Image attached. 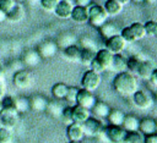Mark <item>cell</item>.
Wrapping results in <instances>:
<instances>
[{
	"instance_id": "obj_1",
	"label": "cell",
	"mask_w": 157,
	"mask_h": 143,
	"mask_svg": "<svg viewBox=\"0 0 157 143\" xmlns=\"http://www.w3.org/2000/svg\"><path fill=\"white\" fill-rule=\"evenodd\" d=\"M113 88L115 93L121 97H131L137 90V81L135 75H131L128 71L117 73L113 79Z\"/></svg>"
},
{
	"instance_id": "obj_2",
	"label": "cell",
	"mask_w": 157,
	"mask_h": 143,
	"mask_svg": "<svg viewBox=\"0 0 157 143\" xmlns=\"http://www.w3.org/2000/svg\"><path fill=\"white\" fill-rule=\"evenodd\" d=\"M88 12V22L91 26L99 28L108 21V13L104 11L103 6L97 4H90L87 6Z\"/></svg>"
},
{
	"instance_id": "obj_3",
	"label": "cell",
	"mask_w": 157,
	"mask_h": 143,
	"mask_svg": "<svg viewBox=\"0 0 157 143\" xmlns=\"http://www.w3.org/2000/svg\"><path fill=\"white\" fill-rule=\"evenodd\" d=\"M101 82H102L101 73H97V72L92 71L91 68L87 70L83 73L82 78H81V86H82V88L86 89V90H90V92L96 90L101 86Z\"/></svg>"
},
{
	"instance_id": "obj_4",
	"label": "cell",
	"mask_w": 157,
	"mask_h": 143,
	"mask_svg": "<svg viewBox=\"0 0 157 143\" xmlns=\"http://www.w3.org/2000/svg\"><path fill=\"white\" fill-rule=\"evenodd\" d=\"M131 97H132L134 104L141 110H146V109H150L153 106L155 101H153L152 95L145 90H136Z\"/></svg>"
},
{
	"instance_id": "obj_5",
	"label": "cell",
	"mask_w": 157,
	"mask_h": 143,
	"mask_svg": "<svg viewBox=\"0 0 157 143\" xmlns=\"http://www.w3.org/2000/svg\"><path fill=\"white\" fill-rule=\"evenodd\" d=\"M18 121V112L15 109H1L0 110V123L2 127L9 130L13 128Z\"/></svg>"
},
{
	"instance_id": "obj_6",
	"label": "cell",
	"mask_w": 157,
	"mask_h": 143,
	"mask_svg": "<svg viewBox=\"0 0 157 143\" xmlns=\"http://www.w3.org/2000/svg\"><path fill=\"white\" fill-rule=\"evenodd\" d=\"M126 46V42L121 38L120 34H117L114 37H110L105 39V49L109 50L113 55L115 54H121Z\"/></svg>"
},
{
	"instance_id": "obj_7",
	"label": "cell",
	"mask_w": 157,
	"mask_h": 143,
	"mask_svg": "<svg viewBox=\"0 0 157 143\" xmlns=\"http://www.w3.org/2000/svg\"><path fill=\"white\" fill-rule=\"evenodd\" d=\"M97 99L96 97L92 94V92L86 90L83 88H80L77 92V97H76V104L80 106H83L88 110H91L93 108V105L96 104Z\"/></svg>"
},
{
	"instance_id": "obj_8",
	"label": "cell",
	"mask_w": 157,
	"mask_h": 143,
	"mask_svg": "<svg viewBox=\"0 0 157 143\" xmlns=\"http://www.w3.org/2000/svg\"><path fill=\"white\" fill-rule=\"evenodd\" d=\"M82 127H83L85 136L94 137V136H97V134L101 133V131H102V128H103V125H102V122L98 120V117H92V116H90V117L82 123Z\"/></svg>"
},
{
	"instance_id": "obj_9",
	"label": "cell",
	"mask_w": 157,
	"mask_h": 143,
	"mask_svg": "<svg viewBox=\"0 0 157 143\" xmlns=\"http://www.w3.org/2000/svg\"><path fill=\"white\" fill-rule=\"evenodd\" d=\"M104 133L110 143H119L126 136V131L121 126H113V125L107 126L104 128Z\"/></svg>"
},
{
	"instance_id": "obj_10",
	"label": "cell",
	"mask_w": 157,
	"mask_h": 143,
	"mask_svg": "<svg viewBox=\"0 0 157 143\" xmlns=\"http://www.w3.org/2000/svg\"><path fill=\"white\" fill-rule=\"evenodd\" d=\"M13 84L20 89H26L32 84V76L26 70H18L13 75Z\"/></svg>"
},
{
	"instance_id": "obj_11",
	"label": "cell",
	"mask_w": 157,
	"mask_h": 143,
	"mask_svg": "<svg viewBox=\"0 0 157 143\" xmlns=\"http://www.w3.org/2000/svg\"><path fill=\"white\" fill-rule=\"evenodd\" d=\"M66 136H67L69 141L81 142V141L83 139V137H85V132H83L82 123L72 122V123L67 125V127H66Z\"/></svg>"
},
{
	"instance_id": "obj_12",
	"label": "cell",
	"mask_w": 157,
	"mask_h": 143,
	"mask_svg": "<svg viewBox=\"0 0 157 143\" xmlns=\"http://www.w3.org/2000/svg\"><path fill=\"white\" fill-rule=\"evenodd\" d=\"M58 51V45L56 43L52 42V40H47V42H43L38 49H37V53L39 54L40 59H49V57H53Z\"/></svg>"
},
{
	"instance_id": "obj_13",
	"label": "cell",
	"mask_w": 157,
	"mask_h": 143,
	"mask_svg": "<svg viewBox=\"0 0 157 143\" xmlns=\"http://www.w3.org/2000/svg\"><path fill=\"white\" fill-rule=\"evenodd\" d=\"M72 7H74V4H72L71 0H59L56 7L54 10V13L59 18L66 20V18H70Z\"/></svg>"
},
{
	"instance_id": "obj_14",
	"label": "cell",
	"mask_w": 157,
	"mask_h": 143,
	"mask_svg": "<svg viewBox=\"0 0 157 143\" xmlns=\"http://www.w3.org/2000/svg\"><path fill=\"white\" fill-rule=\"evenodd\" d=\"M113 56H114V55H113L109 50H107V49L104 48V49H99V50L96 51V56H94V59L103 66L104 70H109L110 66H112Z\"/></svg>"
},
{
	"instance_id": "obj_15",
	"label": "cell",
	"mask_w": 157,
	"mask_h": 143,
	"mask_svg": "<svg viewBox=\"0 0 157 143\" xmlns=\"http://www.w3.org/2000/svg\"><path fill=\"white\" fill-rule=\"evenodd\" d=\"M70 18H71L74 22H76V23H86V22H88V12H87V7L75 5V6L72 7Z\"/></svg>"
},
{
	"instance_id": "obj_16",
	"label": "cell",
	"mask_w": 157,
	"mask_h": 143,
	"mask_svg": "<svg viewBox=\"0 0 157 143\" xmlns=\"http://www.w3.org/2000/svg\"><path fill=\"white\" fill-rule=\"evenodd\" d=\"M91 116V110L80 106L77 104L72 105V119L74 122H78V123H83L88 117Z\"/></svg>"
},
{
	"instance_id": "obj_17",
	"label": "cell",
	"mask_w": 157,
	"mask_h": 143,
	"mask_svg": "<svg viewBox=\"0 0 157 143\" xmlns=\"http://www.w3.org/2000/svg\"><path fill=\"white\" fill-rule=\"evenodd\" d=\"M139 131L144 136L156 133V121H155V119L145 117V119L140 120V122H139Z\"/></svg>"
},
{
	"instance_id": "obj_18",
	"label": "cell",
	"mask_w": 157,
	"mask_h": 143,
	"mask_svg": "<svg viewBox=\"0 0 157 143\" xmlns=\"http://www.w3.org/2000/svg\"><path fill=\"white\" fill-rule=\"evenodd\" d=\"M29 109L33 111H44L48 105V100L42 95H33L29 99Z\"/></svg>"
},
{
	"instance_id": "obj_19",
	"label": "cell",
	"mask_w": 157,
	"mask_h": 143,
	"mask_svg": "<svg viewBox=\"0 0 157 143\" xmlns=\"http://www.w3.org/2000/svg\"><path fill=\"white\" fill-rule=\"evenodd\" d=\"M103 9L108 16H117L123 11V5L117 0H107L103 5Z\"/></svg>"
},
{
	"instance_id": "obj_20",
	"label": "cell",
	"mask_w": 157,
	"mask_h": 143,
	"mask_svg": "<svg viewBox=\"0 0 157 143\" xmlns=\"http://www.w3.org/2000/svg\"><path fill=\"white\" fill-rule=\"evenodd\" d=\"M110 70L115 71L117 73L125 72V71H126V59H125L121 54H115V55L113 56V61H112Z\"/></svg>"
},
{
	"instance_id": "obj_21",
	"label": "cell",
	"mask_w": 157,
	"mask_h": 143,
	"mask_svg": "<svg viewBox=\"0 0 157 143\" xmlns=\"http://www.w3.org/2000/svg\"><path fill=\"white\" fill-rule=\"evenodd\" d=\"M99 32H101V35L104 39H108V38L114 37V35H117V34L120 33L119 29H118V27L114 23H112V22H105L103 26H101L99 27Z\"/></svg>"
},
{
	"instance_id": "obj_22",
	"label": "cell",
	"mask_w": 157,
	"mask_h": 143,
	"mask_svg": "<svg viewBox=\"0 0 157 143\" xmlns=\"http://www.w3.org/2000/svg\"><path fill=\"white\" fill-rule=\"evenodd\" d=\"M64 55L67 60L70 61H80V56H81V48L77 44H72L69 45L66 48H64Z\"/></svg>"
},
{
	"instance_id": "obj_23",
	"label": "cell",
	"mask_w": 157,
	"mask_h": 143,
	"mask_svg": "<svg viewBox=\"0 0 157 143\" xmlns=\"http://www.w3.org/2000/svg\"><path fill=\"white\" fill-rule=\"evenodd\" d=\"M153 70H155L153 64L151 61H148V60H144L141 62L139 70H137V76L144 78V79H150L151 73L153 72Z\"/></svg>"
},
{
	"instance_id": "obj_24",
	"label": "cell",
	"mask_w": 157,
	"mask_h": 143,
	"mask_svg": "<svg viewBox=\"0 0 157 143\" xmlns=\"http://www.w3.org/2000/svg\"><path fill=\"white\" fill-rule=\"evenodd\" d=\"M139 122H140V120H139L136 116H134V115H125L121 127H123L126 132L139 131Z\"/></svg>"
},
{
	"instance_id": "obj_25",
	"label": "cell",
	"mask_w": 157,
	"mask_h": 143,
	"mask_svg": "<svg viewBox=\"0 0 157 143\" xmlns=\"http://www.w3.org/2000/svg\"><path fill=\"white\" fill-rule=\"evenodd\" d=\"M40 61V56L37 50H27L22 56V62L26 66H36Z\"/></svg>"
},
{
	"instance_id": "obj_26",
	"label": "cell",
	"mask_w": 157,
	"mask_h": 143,
	"mask_svg": "<svg viewBox=\"0 0 157 143\" xmlns=\"http://www.w3.org/2000/svg\"><path fill=\"white\" fill-rule=\"evenodd\" d=\"M124 117H125V114L121 110H118V109L110 110L108 116H107L108 122L110 125H113V126H121L123 121H124Z\"/></svg>"
},
{
	"instance_id": "obj_27",
	"label": "cell",
	"mask_w": 157,
	"mask_h": 143,
	"mask_svg": "<svg viewBox=\"0 0 157 143\" xmlns=\"http://www.w3.org/2000/svg\"><path fill=\"white\" fill-rule=\"evenodd\" d=\"M91 111L93 112V115H96L97 117L99 119H103V117H107L110 109L109 106L104 103V101H96V104L93 105V108L91 109Z\"/></svg>"
},
{
	"instance_id": "obj_28",
	"label": "cell",
	"mask_w": 157,
	"mask_h": 143,
	"mask_svg": "<svg viewBox=\"0 0 157 143\" xmlns=\"http://www.w3.org/2000/svg\"><path fill=\"white\" fill-rule=\"evenodd\" d=\"M67 88H69V86H66L65 83L58 82V83H55V84L52 87V95H53L55 99L61 100V99L65 98L66 92H67Z\"/></svg>"
},
{
	"instance_id": "obj_29",
	"label": "cell",
	"mask_w": 157,
	"mask_h": 143,
	"mask_svg": "<svg viewBox=\"0 0 157 143\" xmlns=\"http://www.w3.org/2000/svg\"><path fill=\"white\" fill-rule=\"evenodd\" d=\"M142 61L144 60L140 59L137 55H134V56L126 59V71L130 72L131 75H137V70Z\"/></svg>"
},
{
	"instance_id": "obj_30",
	"label": "cell",
	"mask_w": 157,
	"mask_h": 143,
	"mask_svg": "<svg viewBox=\"0 0 157 143\" xmlns=\"http://www.w3.org/2000/svg\"><path fill=\"white\" fill-rule=\"evenodd\" d=\"M25 16V10L23 7L20 5V4H16L13 6V9L6 15V18L12 21V22H17V21H21Z\"/></svg>"
},
{
	"instance_id": "obj_31",
	"label": "cell",
	"mask_w": 157,
	"mask_h": 143,
	"mask_svg": "<svg viewBox=\"0 0 157 143\" xmlns=\"http://www.w3.org/2000/svg\"><path fill=\"white\" fill-rule=\"evenodd\" d=\"M129 27H130V29H131V32H132V34H134L135 40H140V39H142V38L146 37L145 27H144L142 23H140V22H134V23L130 24Z\"/></svg>"
},
{
	"instance_id": "obj_32",
	"label": "cell",
	"mask_w": 157,
	"mask_h": 143,
	"mask_svg": "<svg viewBox=\"0 0 157 143\" xmlns=\"http://www.w3.org/2000/svg\"><path fill=\"white\" fill-rule=\"evenodd\" d=\"M94 56H96V50H92V49H81L80 62H82L83 65H88L90 66V64L94 59Z\"/></svg>"
},
{
	"instance_id": "obj_33",
	"label": "cell",
	"mask_w": 157,
	"mask_h": 143,
	"mask_svg": "<svg viewBox=\"0 0 157 143\" xmlns=\"http://www.w3.org/2000/svg\"><path fill=\"white\" fill-rule=\"evenodd\" d=\"M15 109L18 114L25 112L29 109V100L25 97H20V98H15Z\"/></svg>"
},
{
	"instance_id": "obj_34",
	"label": "cell",
	"mask_w": 157,
	"mask_h": 143,
	"mask_svg": "<svg viewBox=\"0 0 157 143\" xmlns=\"http://www.w3.org/2000/svg\"><path fill=\"white\" fill-rule=\"evenodd\" d=\"M60 117H61V120H63V122H64L65 125L72 123V122H74V119H72V106L69 105V106H66V108H63Z\"/></svg>"
},
{
	"instance_id": "obj_35",
	"label": "cell",
	"mask_w": 157,
	"mask_h": 143,
	"mask_svg": "<svg viewBox=\"0 0 157 143\" xmlns=\"http://www.w3.org/2000/svg\"><path fill=\"white\" fill-rule=\"evenodd\" d=\"M125 138H126L130 143H144L145 136H144L140 131H132V132H126Z\"/></svg>"
},
{
	"instance_id": "obj_36",
	"label": "cell",
	"mask_w": 157,
	"mask_h": 143,
	"mask_svg": "<svg viewBox=\"0 0 157 143\" xmlns=\"http://www.w3.org/2000/svg\"><path fill=\"white\" fill-rule=\"evenodd\" d=\"M77 92H78V88H77V87H69V88H67V92H66V95H65L64 99H65L71 106L76 104Z\"/></svg>"
},
{
	"instance_id": "obj_37",
	"label": "cell",
	"mask_w": 157,
	"mask_h": 143,
	"mask_svg": "<svg viewBox=\"0 0 157 143\" xmlns=\"http://www.w3.org/2000/svg\"><path fill=\"white\" fill-rule=\"evenodd\" d=\"M52 116L54 117H60L61 115V108L59 106V104L56 101H48V105H47V109H45Z\"/></svg>"
},
{
	"instance_id": "obj_38",
	"label": "cell",
	"mask_w": 157,
	"mask_h": 143,
	"mask_svg": "<svg viewBox=\"0 0 157 143\" xmlns=\"http://www.w3.org/2000/svg\"><path fill=\"white\" fill-rule=\"evenodd\" d=\"M75 37L74 35H71V34H66V35H61L60 37V39L58 40V46H60V48H66V46H69V45H72V44H75Z\"/></svg>"
},
{
	"instance_id": "obj_39",
	"label": "cell",
	"mask_w": 157,
	"mask_h": 143,
	"mask_svg": "<svg viewBox=\"0 0 157 143\" xmlns=\"http://www.w3.org/2000/svg\"><path fill=\"white\" fill-rule=\"evenodd\" d=\"M119 34H120L121 38L126 42V44H128V43H134V42H136L135 38H134V34H132V32H131V29H130V27H125V28H123V29L120 31Z\"/></svg>"
},
{
	"instance_id": "obj_40",
	"label": "cell",
	"mask_w": 157,
	"mask_h": 143,
	"mask_svg": "<svg viewBox=\"0 0 157 143\" xmlns=\"http://www.w3.org/2000/svg\"><path fill=\"white\" fill-rule=\"evenodd\" d=\"M12 134L6 127H0V143H11Z\"/></svg>"
},
{
	"instance_id": "obj_41",
	"label": "cell",
	"mask_w": 157,
	"mask_h": 143,
	"mask_svg": "<svg viewBox=\"0 0 157 143\" xmlns=\"http://www.w3.org/2000/svg\"><path fill=\"white\" fill-rule=\"evenodd\" d=\"M59 0H40V6L48 11V12H54Z\"/></svg>"
},
{
	"instance_id": "obj_42",
	"label": "cell",
	"mask_w": 157,
	"mask_h": 143,
	"mask_svg": "<svg viewBox=\"0 0 157 143\" xmlns=\"http://www.w3.org/2000/svg\"><path fill=\"white\" fill-rule=\"evenodd\" d=\"M0 100H1V105L4 109H15V98L13 97L5 94Z\"/></svg>"
},
{
	"instance_id": "obj_43",
	"label": "cell",
	"mask_w": 157,
	"mask_h": 143,
	"mask_svg": "<svg viewBox=\"0 0 157 143\" xmlns=\"http://www.w3.org/2000/svg\"><path fill=\"white\" fill-rule=\"evenodd\" d=\"M17 2L15 0H0V10L4 11L6 15L13 9V6L16 5Z\"/></svg>"
},
{
	"instance_id": "obj_44",
	"label": "cell",
	"mask_w": 157,
	"mask_h": 143,
	"mask_svg": "<svg viewBox=\"0 0 157 143\" xmlns=\"http://www.w3.org/2000/svg\"><path fill=\"white\" fill-rule=\"evenodd\" d=\"M155 26H156V22H155V21H147V22L144 24V27H145V32H146V35L153 37Z\"/></svg>"
},
{
	"instance_id": "obj_45",
	"label": "cell",
	"mask_w": 157,
	"mask_h": 143,
	"mask_svg": "<svg viewBox=\"0 0 157 143\" xmlns=\"http://www.w3.org/2000/svg\"><path fill=\"white\" fill-rule=\"evenodd\" d=\"M90 67H91V70H92V71H94V72H97V73H102L103 71H105V70L103 68V66H102V65H101L96 59H93V60L91 61Z\"/></svg>"
},
{
	"instance_id": "obj_46",
	"label": "cell",
	"mask_w": 157,
	"mask_h": 143,
	"mask_svg": "<svg viewBox=\"0 0 157 143\" xmlns=\"http://www.w3.org/2000/svg\"><path fill=\"white\" fill-rule=\"evenodd\" d=\"M144 143H157V133H152V134L145 136Z\"/></svg>"
},
{
	"instance_id": "obj_47",
	"label": "cell",
	"mask_w": 157,
	"mask_h": 143,
	"mask_svg": "<svg viewBox=\"0 0 157 143\" xmlns=\"http://www.w3.org/2000/svg\"><path fill=\"white\" fill-rule=\"evenodd\" d=\"M6 94V83L5 79H0V99Z\"/></svg>"
},
{
	"instance_id": "obj_48",
	"label": "cell",
	"mask_w": 157,
	"mask_h": 143,
	"mask_svg": "<svg viewBox=\"0 0 157 143\" xmlns=\"http://www.w3.org/2000/svg\"><path fill=\"white\" fill-rule=\"evenodd\" d=\"M150 81H151V83H152L153 86H156V87H157V68H155V70H153V72L151 73Z\"/></svg>"
},
{
	"instance_id": "obj_49",
	"label": "cell",
	"mask_w": 157,
	"mask_h": 143,
	"mask_svg": "<svg viewBox=\"0 0 157 143\" xmlns=\"http://www.w3.org/2000/svg\"><path fill=\"white\" fill-rule=\"evenodd\" d=\"M75 4L77 6H85V7H87L91 4V0H76Z\"/></svg>"
},
{
	"instance_id": "obj_50",
	"label": "cell",
	"mask_w": 157,
	"mask_h": 143,
	"mask_svg": "<svg viewBox=\"0 0 157 143\" xmlns=\"http://www.w3.org/2000/svg\"><path fill=\"white\" fill-rule=\"evenodd\" d=\"M0 79H5V70L1 64H0Z\"/></svg>"
},
{
	"instance_id": "obj_51",
	"label": "cell",
	"mask_w": 157,
	"mask_h": 143,
	"mask_svg": "<svg viewBox=\"0 0 157 143\" xmlns=\"http://www.w3.org/2000/svg\"><path fill=\"white\" fill-rule=\"evenodd\" d=\"M5 20H6V13H5L4 11H1V10H0V23H1V22H4Z\"/></svg>"
},
{
	"instance_id": "obj_52",
	"label": "cell",
	"mask_w": 157,
	"mask_h": 143,
	"mask_svg": "<svg viewBox=\"0 0 157 143\" xmlns=\"http://www.w3.org/2000/svg\"><path fill=\"white\" fill-rule=\"evenodd\" d=\"M144 1L147 2V4H150V5H155L157 2V0H144Z\"/></svg>"
},
{
	"instance_id": "obj_53",
	"label": "cell",
	"mask_w": 157,
	"mask_h": 143,
	"mask_svg": "<svg viewBox=\"0 0 157 143\" xmlns=\"http://www.w3.org/2000/svg\"><path fill=\"white\" fill-rule=\"evenodd\" d=\"M117 1H118V2H120L123 6H124L125 4H128V2H130V0H117Z\"/></svg>"
},
{
	"instance_id": "obj_54",
	"label": "cell",
	"mask_w": 157,
	"mask_h": 143,
	"mask_svg": "<svg viewBox=\"0 0 157 143\" xmlns=\"http://www.w3.org/2000/svg\"><path fill=\"white\" fill-rule=\"evenodd\" d=\"M153 37L157 38V22H156V26H155V32H153Z\"/></svg>"
},
{
	"instance_id": "obj_55",
	"label": "cell",
	"mask_w": 157,
	"mask_h": 143,
	"mask_svg": "<svg viewBox=\"0 0 157 143\" xmlns=\"http://www.w3.org/2000/svg\"><path fill=\"white\" fill-rule=\"evenodd\" d=\"M119 143H130V142H129V141H128L126 138H124V139H123V141H120Z\"/></svg>"
},
{
	"instance_id": "obj_56",
	"label": "cell",
	"mask_w": 157,
	"mask_h": 143,
	"mask_svg": "<svg viewBox=\"0 0 157 143\" xmlns=\"http://www.w3.org/2000/svg\"><path fill=\"white\" fill-rule=\"evenodd\" d=\"M130 1H134L136 4H140V2H144V0H130Z\"/></svg>"
},
{
	"instance_id": "obj_57",
	"label": "cell",
	"mask_w": 157,
	"mask_h": 143,
	"mask_svg": "<svg viewBox=\"0 0 157 143\" xmlns=\"http://www.w3.org/2000/svg\"><path fill=\"white\" fill-rule=\"evenodd\" d=\"M17 4H21V2H23V1H26V0H15Z\"/></svg>"
},
{
	"instance_id": "obj_58",
	"label": "cell",
	"mask_w": 157,
	"mask_h": 143,
	"mask_svg": "<svg viewBox=\"0 0 157 143\" xmlns=\"http://www.w3.org/2000/svg\"><path fill=\"white\" fill-rule=\"evenodd\" d=\"M69 143H81V142H74V141H69Z\"/></svg>"
},
{
	"instance_id": "obj_59",
	"label": "cell",
	"mask_w": 157,
	"mask_h": 143,
	"mask_svg": "<svg viewBox=\"0 0 157 143\" xmlns=\"http://www.w3.org/2000/svg\"><path fill=\"white\" fill-rule=\"evenodd\" d=\"M156 121V133H157V120H155Z\"/></svg>"
},
{
	"instance_id": "obj_60",
	"label": "cell",
	"mask_w": 157,
	"mask_h": 143,
	"mask_svg": "<svg viewBox=\"0 0 157 143\" xmlns=\"http://www.w3.org/2000/svg\"><path fill=\"white\" fill-rule=\"evenodd\" d=\"M2 109V105H1V100H0V110Z\"/></svg>"
},
{
	"instance_id": "obj_61",
	"label": "cell",
	"mask_w": 157,
	"mask_h": 143,
	"mask_svg": "<svg viewBox=\"0 0 157 143\" xmlns=\"http://www.w3.org/2000/svg\"><path fill=\"white\" fill-rule=\"evenodd\" d=\"M71 1H72V2H75V1H76V0H71Z\"/></svg>"
}]
</instances>
